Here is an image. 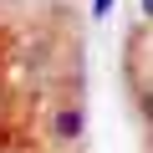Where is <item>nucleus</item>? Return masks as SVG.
<instances>
[{
    "instance_id": "obj_2",
    "label": "nucleus",
    "mask_w": 153,
    "mask_h": 153,
    "mask_svg": "<svg viewBox=\"0 0 153 153\" xmlns=\"http://www.w3.org/2000/svg\"><path fill=\"white\" fill-rule=\"evenodd\" d=\"M92 10H97V16H107V10H112V0H97V5H92Z\"/></svg>"
},
{
    "instance_id": "obj_1",
    "label": "nucleus",
    "mask_w": 153,
    "mask_h": 153,
    "mask_svg": "<svg viewBox=\"0 0 153 153\" xmlns=\"http://www.w3.org/2000/svg\"><path fill=\"white\" fill-rule=\"evenodd\" d=\"M128 76H133V97H138V107L148 112V31H143V26L128 36Z\"/></svg>"
}]
</instances>
